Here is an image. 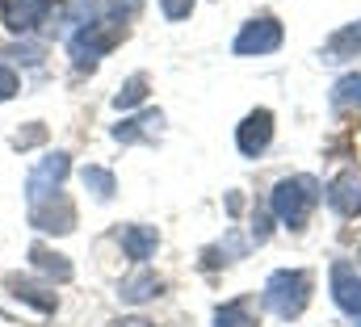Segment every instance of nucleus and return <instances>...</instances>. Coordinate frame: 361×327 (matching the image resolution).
Instances as JSON below:
<instances>
[{
	"label": "nucleus",
	"mask_w": 361,
	"mask_h": 327,
	"mask_svg": "<svg viewBox=\"0 0 361 327\" xmlns=\"http://www.w3.org/2000/svg\"><path fill=\"white\" fill-rule=\"evenodd\" d=\"M51 13V0H0V21L13 34H34Z\"/></svg>",
	"instance_id": "0eeeda50"
},
{
	"label": "nucleus",
	"mask_w": 361,
	"mask_h": 327,
	"mask_svg": "<svg viewBox=\"0 0 361 327\" xmlns=\"http://www.w3.org/2000/svg\"><path fill=\"white\" fill-rule=\"evenodd\" d=\"M80 180H85V189H89L97 202H109L114 189H118L114 172H109V168H97V164H85V168H80Z\"/></svg>",
	"instance_id": "f3484780"
},
{
	"label": "nucleus",
	"mask_w": 361,
	"mask_h": 327,
	"mask_svg": "<svg viewBox=\"0 0 361 327\" xmlns=\"http://www.w3.org/2000/svg\"><path fill=\"white\" fill-rule=\"evenodd\" d=\"M8 290L17 294V298H25V302H34L38 311H55V290H47L42 281H30V277H8Z\"/></svg>",
	"instance_id": "2eb2a0df"
},
{
	"label": "nucleus",
	"mask_w": 361,
	"mask_h": 327,
	"mask_svg": "<svg viewBox=\"0 0 361 327\" xmlns=\"http://www.w3.org/2000/svg\"><path fill=\"white\" fill-rule=\"evenodd\" d=\"M315 202H319V180L315 176H286V180L273 185L269 193V210L277 214V223H286L294 231L311 218Z\"/></svg>",
	"instance_id": "f257e3e1"
},
{
	"label": "nucleus",
	"mask_w": 361,
	"mask_h": 327,
	"mask_svg": "<svg viewBox=\"0 0 361 327\" xmlns=\"http://www.w3.org/2000/svg\"><path fill=\"white\" fill-rule=\"evenodd\" d=\"M160 290H164V281H160L156 273H147V269H143V273H135V277H126V281H122L118 298H122V302H130V307H139V302H152Z\"/></svg>",
	"instance_id": "ddd939ff"
},
{
	"label": "nucleus",
	"mask_w": 361,
	"mask_h": 327,
	"mask_svg": "<svg viewBox=\"0 0 361 327\" xmlns=\"http://www.w3.org/2000/svg\"><path fill=\"white\" fill-rule=\"evenodd\" d=\"M311 302V277L302 269H277L265 281V307L277 319H298Z\"/></svg>",
	"instance_id": "f03ea898"
},
{
	"label": "nucleus",
	"mask_w": 361,
	"mask_h": 327,
	"mask_svg": "<svg viewBox=\"0 0 361 327\" xmlns=\"http://www.w3.org/2000/svg\"><path fill=\"white\" fill-rule=\"evenodd\" d=\"M143 97H147V76H143V72H135L130 80H126L122 88H118V97H114V105H118V109H130V105H139Z\"/></svg>",
	"instance_id": "aec40b11"
},
{
	"label": "nucleus",
	"mask_w": 361,
	"mask_h": 327,
	"mask_svg": "<svg viewBox=\"0 0 361 327\" xmlns=\"http://www.w3.org/2000/svg\"><path fill=\"white\" fill-rule=\"evenodd\" d=\"M160 130H164V113L156 109V113H139L130 122H118L114 126V139L118 143H143V139H156Z\"/></svg>",
	"instance_id": "9b49d317"
},
{
	"label": "nucleus",
	"mask_w": 361,
	"mask_h": 327,
	"mask_svg": "<svg viewBox=\"0 0 361 327\" xmlns=\"http://www.w3.org/2000/svg\"><path fill=\"white\" fill-rule=\"evenodd\" d=\"M273 139V113L269 109H252L244 122H240V130H235V147L244 152V156H261L265 147H269Z\"/></svg>",
	"instance_id": "6e6552de"
},
{
	"label": "nucleus",
	"mask_w": 361,
	"mask_h": 327,
	"mask_svg": "<svg viewBox=\"0 0 361 327\" xmlns=\"http://www.w3.org/2000/svg\"><path fill=\"white\" fill-rule=\"evenodd\" d=\"M122 247H126V256L130 260H147V256H156V247H160V235H156V227H139V223H130V227H122Z\"/></svg>",
	"instance_id": "f8f14e48"
},
{
	"label": "nucleus",
	"mask_w": 361,
	"mask_h": 327,
	"mask_svg": "<svg viewBox=\"0 0 361 327\" xmlns=\"http://www.w3.org/2000/svg\"><path fill=\"white\" fill-rule=\"evenodd\" d=\"M328 202L341 218H353L361 210V176L357 172H341L332 185H328Z\"/></svg>",
	"instance_id": "9d476101"
},
{
	"label": "nucleus",
	"mask_w": 361,
	"mask_h": 327,
	"mask_svg": "<svg viewBox=\"0 0 361 327\" xmlns=\"http://www.w3.org/2000/svg\"><path fill=\"white\" fill-rule=\"evenodd\" d=\"M17 88H21V80H17V72H13V68H8V63L0 59V101H8V97H13Z\"/></svg>",
	"instance_id": "5701e85b"
},
{
	"label": "nucleus",
	"mask_w": 361,
	"mask_h": 327,
	"mask_svg": "<svg viewBox=\"0 0 361 327\" xmlns=\"http://www.w3.org/2000/svg\"><path fill=\"white\" fill-rule=\"evenodd\" d=\"M214 327H257V298H231L214 311Z\"/></svg>",
	"instance_id": "4468645a"
},
{
	"label": "nucleus",
	"mask_w": 361,
	"mask_h": 327,
	"mask_svg": "<svg viewBox=\"0 0 361 327\" xmlns=\"http://www.w3.org/2000/svg\"><path fill=\"white\" fill-rule=\"evenodd\" d=\"M101 4H105V17H109V21H126V17L139 13L143 0H101Z\"/></svg>",
	"instance_id": "412c9836"
},
{
	"label": "nucleus",
	"mask_w": 361,
	"mask_h": 327,
	"mask_svg": "<svg viewBox=\"0 0 361 327\" xmlns=\"http://www.w3.org/2000/svg\"><path fill=\"white\" fill-rule=\"evenodd\" d=\"M68 156L63 152H51V156H42V160L30 168V176H25V197H30V206L34 202H47V197H55L59 189H63V180H68Z\"/></svg>",
	"instance_id": "20e7f679"
},
{
	"label": "nucleus",
	"mask_w": 361,
	"mask_h": 327,
	"mask_svg": "<svg viewBox=\"0 0 361 327\" xmlns=\"http://www.w3.org/2000/svg\"><path fill=\"white\" fill-rule=\"evenodd\" d=\"M30 260H34V269L38 273H47V277H55V281H72V264L59 256V252H51V247H30Z\"/></svg>",
	"instance_id": "dca6fc26"
},
{
	"label": "nucleus",
	"mask_w": 361,
	"mask_h": 327,
	"mask_svg": "<svg viewBox=\"0 0 361 327\" xmlns=\"http://www.w3.org/2000/svg\"><path fill=\"white\" fill-rule=\"evenodd\" d=\"M118 34H122V21H109V17H101V21H89V25H80L72 38H68V51H72V63L85 72V68H97L101 63V55L118 42Z\"/></svg>",
	"instance_id": "7ed1b4c3"
},
{
	"label": "nucleus",
	"mask_w": 361,
	"mask_h": 327,
	"mask_svg": "<svg viewBox=\"0 0 361 327\" xmlns=\"http://www.w3.org/2000/svg\"><path fill=\"white\" fill-rule=\"evenodd\" d=\"M281 47V25L273 21V17H252L240 34H235V55H244V59H252V55H273Z\"/></svg>",
	"instance_id": "39448f33"
},
{
	"label": "nucleus",
	"mask_w": 361,
	"mask_h": 327,
	"mask_svg": "<svg viewBox=\"0 0 361 327\" xmlns=\"http://www.w3.org/2000/svg\"><path fill=\"white\" fill-rule=\"evenodd\" d=\"M332 105L336 109H361V72L345 76V80L332 88Z\"/></svg>",
	"instance_id": "6ab92c4d"
},
{
	"label": "nucleus",
	"mask_w": 361,
	"mask_h": 327,
	"mask_svg": "<svg viewBox=\"0 0 361 327\" xmlns=\"http://www.w3.org/2000/svg\"><path fill=\"white\" fill-rule=\"evenodd\" d=\"M30 223H34L38 231H47V235H68V231L76 227V210H72V202H68L63 193H55V197L30 206Z\"/></svg>",
	"instance_id": "423d86ee"
},
{
	"label": "nucleus",
	"mask_w": 361,
	"mask_h": 327,
	"mask_svg": "<svg viewBox=\"0 0 361 327\" xmlns=\"http://www.w3.org/2000/svg\"><path fill=\"white\" fill-rule=\"evenodd\" d=\"M361 51V21L357 25H345L332 42H328V55L324 59H349V55H357Z\"/></svg>",
	"instance_id": "a211bd4d"
},
{
	"label": "nucleus",
	"mask_w": 361,
	"mask_h": 327,
	"mask_svg": "<svg viewBox=\"0 0 361 327\" xmlns=\"http://www.w3.org/2000/svg\"><path fill=\"white\" fill-rule=\"evenodd\" d=\"M193 4H197V0H160V8H164L169 21H185V17L193 13Z\"/></svg>",
	"instance_id": "4be33fe9"
},
{
	"label": "nucleus",
	"mask_w": 361,
	"mask_h": 327,
	"mask_svg": "<svg viewBox=\"0 0 361 327\" xmlns=\"http://www.w3.org/2000/svg\"><path fill=\"white\" fill-rule=\"evenodd\" d=\"M122 327H156V323H147V319H122Z\"/></svg>",
	"instance_id": "b1692460"
},
{
	"label": "nucleus",
	"mask_w": 361,
	"mask_h": 327,
	"mask_svg": "<svg viewBox=\"0 0 361 327\" xmlns=\"http://www.w3.org/2000/svg\"><path fill=\"white\" fill-rule=\"evenodd\" d=\"M332 298H336V307L345 315H353V319L361 315V277L349 260H336L332 264Z\"/></svg>",
	"instance_id": "1a4fd4ad"
}]
</instances>
